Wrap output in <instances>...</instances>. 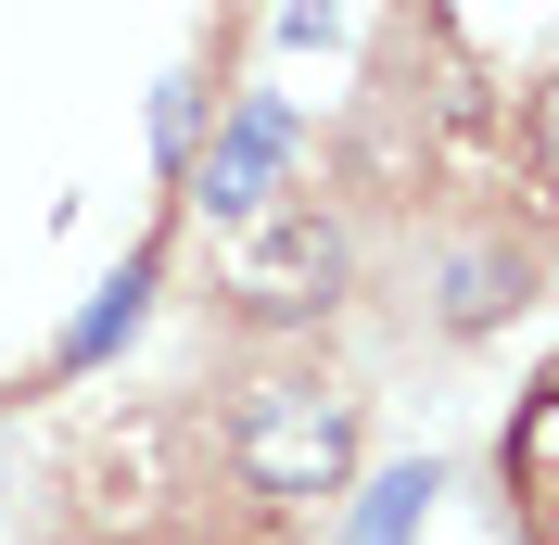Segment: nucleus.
I'll use <instances>...</instances> for the list:
<instances>
[{"mask_svg":"<svg viewBox=\"0 0 559 545\" xmlns=\"http://www.w3.org/2000/svg\"><path fill=\"white\" fill-rule=\"evenodd\" d=\"M344 26V0H293V13H280V38H293V51H306V38H331Z\"/></svg>","mask_w":559,"mask_h":545,"instance_id":"8","label":"nucleus"},{"mask_svg":"<svg viewBox=\"0 0 559 545\" xmlns=\"http://www.w3.org/2000/svg\"><path fill=\"white\" fill-rule=\"evenodd\" d=\"M432 495H445V482L419 470V457H407V470H382V482H369V495H356V520H344V545H407L419 520H432Z\"/></svg>","mask_w":559,"mask_h":545,"instance_id":"5","label":"nucleus"},{"mask_svg":"<svg viewBox=\"0 0 559 545\" xmlns=\"http://www.w3.org/2000/svg\"><path fill=\"white\" fill-rule=\"evenodd\" d=\"M229 470H242L267 508L344 495V470H356V393H331V380H254L242 419H229Z\"/></svg>","mask_w":559,"mask_h":545,"instance_id":"1","label":"nucleus"},{"mask_svg":"<svg viewBox=\"0 0 559 545\" xmlns=\"http://www.w3.org/2000/svg\"><path fill=\"white\" fill-rule=\"evenodd\" d=\"M331 279H344V241L318 229V216H254L242 229V254H229V292H242L254 317H318L331 305Z\"/></svg>","mask_w":559,"mask_h":545,"instance_id":"3","label":"nucleus"},{"mask_svg":"<svg viewBox=\"0 0 559 545\" xmlns=\"http://www.w3.org/2000/svg\"><path fill=\"white\" fill-rule=\"evenodd\" d=\"M496 305H509V267H496V254H457V292H445V317H457V330H484Z\"/></svg>","mask_w":559,"mask_h":545,"instance_id":"6","label":"nucleus"},{"mask_svg":"<svg viewBox=\"0 0 559 545\" xmlns=\"http://www.w3.org/2000/svg\"><path fill=\"white\" fill-rule=\"evenodd\" d=\"M153 153H166V166H191V89H153Z\"/></svg>","mask_w":559,"mask_h":545,"instance_id":"7","label":"nucleus"},{"mask_svg":"<svg viewBox=\"0 0 559 545\" xmlns=\"http://www.w3.org/2000/svg\"><path fill=\"white\" fill-rule=\"evenodd\" d=\"M534 166L559 178V89H547V102H534Z\"/></svg>","mask_w":559,"mask_h":545,"instance_id":"9","label":"nucleus"},{"mask_svg":"<svg viewBox=\"0 0 559 545\" xmlns=\"http://www.w3.org/2000/svg\"><path fill=\"white\" fill-rule=\"evenodd\" d=\"M140 305H153V254H128V267L103 279V305H90V317H76V330H64V368H103L115 342L140 330Z\"/></svg>","mask_w":559,"mask_h":545,"instance_id":"4","label":"nucleus"},{"mask_svg":"<svg viewBox=\"0 0 559 545\" xmlns=\"http://www.w3.org/2000/svg\"><path fill=\"white\" fill-rule=\"evenodd\" d=\"M280 178H293V102H242L191 153V216L204 229H254V216H280Z\"/></svg>","mask_w":559,"mask_h":545,"instance_id":"2","label":"nucleus"}]
</instances>
